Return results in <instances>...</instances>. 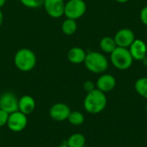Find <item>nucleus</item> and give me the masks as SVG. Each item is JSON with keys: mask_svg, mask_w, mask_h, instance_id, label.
Segmentation results:
<instances>
[{"mask_svg": "<svg viewBox=\"0 0 147 147\" xmlns=\"http://www.w3.org/2000/svg\"><path fill=\"white\" fill-rule=\"evenodd\" d=\"M107 103L106 94L96 88L86 94L83 102L84 110L91 115H97L102 112L107 107Z\"/></svg>", "mask_w": 147, "mask_h": 147, "instance_id": "f257e3e1", "label": "nucleus"}, {"mask_svg": "<svg viewBox=\"0 0 147 147\" xmlns=\"http://www.w3.org/2000/svg\"><path fill=\"white\" fill-rule=\"evenodd\" d=\"M37 63V58L34 51L22 47L18 49L14 55V64L16 67L23 72L32 71Z\"/></svg>", "mask_w": 147, "mask_h": 147, "instance_id": "f03ea898", "label": "nucleus"}, {"mask_svg": "<svg viewBox=\"0 0 147 147\" xmlns=\"http://www.w3.org/2000/svg\"><path fill=\"white\" fill-rule=\"evenodd\" d=\"M84 64L88 71L95 74L103 73L109 68L108 59L99 52L88 53Z\"/></svg>", "mask_w": 147, "mask_h": 147, "instance_id": "7ed1b4c3", "label": "nucleus"}, {"mask_svg": "<svg viewBox=\"0 0 147 147\" xmlns=\"http://www.w3.org/2000/svg\"><path fill=\"white\" fill-rule=\"evenodd\" d=\"M110 61L116 69L125 71L131 67L134 59L128 48L117 47L110 53Z\"/></svg>", "mask_w": 147, "mask_h": 147, "instance_id": "20e7f679", "label": "nucleus"}, {"mask_svg": "<svg viewBox=\"0 0 147 147\" xmlns=\"http://www.w3.org/2000/svg\"><path fill=\"white\" fill-rule=\"evenodd\" d=\"M87 5L84 0H68L65 4L64 15L66 18L78 20L86 12Z\"/></svg>", "mask_w": 147, "mask_h": 147, "instance_id": "39448f33", "label": "nucleus"}, {"mask_svg": "<svg viewBox=\"0 0 147 147\" xmlns=\"http://www.w3.org/2000/svg\"><path fill=\"white\" fill-rule=\"evenodd\" d=\"M28 115L20 112L19 110L9 114L7 121V127L13 133H20L23 131L28 125Z\"/></svg>", "mask_w": 147, "mask_h": 147, "instance_id": "423d86ee", "label": "nucleus"}, {"mask_svg": "<svg viewBox=\"0 0 147 147\" xmlns=\"http://www.w3.org/2000/svg\"><path fill=\"white\" fill-rule=\"evenodd\" d=\"M65 4L64 0H45L43 7L50 17L58 19L64 16Z\"/></svg>", "mask_w": 147, "mask_h": 147, "instance_id": "0eeeda50", "label": "nucleus"}, {"mask_svg": "<svg viewBox=\"0 0 147 147\" xmlns=\"http://www.w3.org/2000/svg\"><path fill=\"white\" fill-rule=\"evenodd\" d=\"M71 111V110L67 104L63 102H57L50 108L49 116L52 120L57 122H61L67 121Z\"/></svg>", "mask_w": 147, "mask_h": 147, "instance_id": "6e6552de", "label": "nucleus"}, {"mask_svg": "<svg viewBox=\"0 0 147 147\" xmlns=\"http://www.w3.org/2000/svg\"><path fill=\"white\" fill-rule=\"evenodd\" d=\"M0 109L9 114L18 110V98L11 91L3 92L0 96Z\"/></svg>", "mask_w": 147, "mask_h": 147, "instance_id": "1a4fd4ad", "label": "nucleus"}, {"mask_svg": "<svg viewBox=\"0 0 147 147\" xmlns=\"http://www.w3.org/2000/svg\"><path fill=\"white\" fill-rule=\"evenodd\" d=\"M114 39L115 40L117 47L127 48L132 45V43L134 41L136 38L133 30H131L130 28H125L120 29L115 34Z\"/></svg>", "mask_w": 147, "mask_h": 147, "instance_id": "9d476101", "label": "nucleus"}, {"mask_svg": "<svg viewBox=\"0 0 147 147\" xmlns=\"http://www.w3.org/2000/svg\"><path fill=\"white\" fill-rule=\"evenodd\" d=\"M116 85V79L111 74H102L101 75L96 82V88L103 93H108L113 90Z\"/></svg>", "mask_w": 147, "mask_h": 147, "instance_id": "9b49d317", "label": "nucleus"}, {"mask_svg": "<svg viewBox=\"0 0 147 147\" xmlns=\"http://www.w3.org/2000/svg\"><path fill=\"white\" fill-rule=\"evenodd\" d=\"M129 52L134 60H143L146 57L147 54L146 44L142 40L135 39L132 45L129 47Z\"/></svg>", "mask_w": 147, "mask_h": 147, "instance_id": "f8f14e48", "label": "nucleus"}, {"mask_svg": "<svg viewBox=\"0 0 147 147\" xmlns=\"http://www.w3.org/2000/svg\"><path fill=\"white\" fill-rule=\"evenodd\" d=\"M36 107L35 100L29 95H24L18 99V110L26 115L32 114Z\"/></svg>", "mask_w": 147, "mask_h": 147, "instance_id": "ddd939ff", "label": "nucleus"}, {"mask_svg": "<svg viewBox=\"0 0 147 147\" xmlns=\"http://www.w3.org/2000/svg\"><path fill=\"white\" fill-rule=\"evenodd\" d=\"M86 52L79 47H71L68 53H67V59L74 65H79L84 62V59L86 58Z\"/></svg>", "mask_w": 147, "mask_h": 147, "instance_id": "4468645a", "label": "nucleus"}, {"mask_svg": "<svg viewBox=\"0 0 147 147\" xmlns=\"http://www.w3.org/2000/svg\"><path fill=\"white\" fill-rule=\"evenodd\" d=\"M86 139L84 134L75 133L71 134L66 140L65 144L69 147H83L85 146Z\"/></svg>", "mask_w": 147, "mask_h": 147, "instance_id": "2eb2a0df", "label": "nucleus"}, {"mask_svg": "<svg viewBox=\"0 0 147 147\" xmlns=\"http://www.w3.org/2000/svg\"><path fill=\"white\" fill-rule=\"evenodd\" d=\"M78 29V23L76 20L66 18L61 24V30L65 35H72Z\"/></svg>", "mask_w": 147, "mask_h": 147, "instance_id": "dca6fc26", "label": "nucleus"}, {"mask_svg": "<svg viewBox=\"0 0 147 147\" xmlns=\"http://www.w3.org/2000/svg\"><path fill=\"white\" fill-rule=\"evenodd\" d=\"M100 48L102 51L107 53H111L116 47L117 45L114 38L110 36H105L100 40Z\"/></svg>", "mask_w": 147, "mask_h": 147, "instance_id": "f3484780", "label": "nucleus"}, {"mask_svg": "<svg viewBox=\"0 0 147 147\" xmlns=\"http://www.w3.org/2000/svg\"><path fill=\"white\" fill-rule=\"evenodd\" d=\"M134 89L140 96L147 100V77L137 79L134 84Z\"/></svg>", "mask_w": 147, "mask_h": 147, "instance_id": "a211bd4d", "label": "nucleus"}, {"mask_svg": "<svg viewBox=\"0 0 147 147\" xmlns=\"http://www.w3.org/2000/svg\"><path fill=\"white\" fill-rule=\"evenodd\" d=\"M84 119H85L84 115L82 112L74 110V111H71L67 121H69L70 124L73 126H80L84 122Z\"/></svg>", "mask_w": 147, "mask_h": 147, "instance_id": "6ab92c4d", "label": "nucleus"}, {"mask_svg": "<svg viewBox=\"0 0 147 147\" xmlns=\"http://www.w3.org/2000/svg\"><path fill=\"white\" fill-rule=\"evenodd\" d=\"M45 0H20L21 3L28 9H37L43 5Z\"/></svg>", "mask_w": 147, "mask_h": 147, "instance_id": "aec40b11", "label": "nucleus"}, {"mask_svg": "<svg viewBox=\"0 0 147 147\" xmlns=\"http://www.w3.org/2000/svg\"><path fill=\"white\" fill-rule=\"evenodd\" d=\"M9 118V113L0 109V128L6 126Z\"/></svg>", "mask_w": 147, "mask_h": 147, "instance_id": "412c9836", "label": "nucleus"}, {"mask_svg": "<svg viewBox=\"0 0 147 147\" xmlns=\"http://www.w3.org/2000/svg\"><path fill=\"white\" fill-rule=\"evenodd\" d=\"M83 87H84V90L88 93V92L92 91L93 90L96 89V84L91 80H87L84 83Z\"/></svg>", "mask_w": 147, "mask_h": 147, "instance_id": "4be33fe9", "label": "nucleus"}, {"mask_svg": "<svg viewBox=\"0 0 147 147\" xmlns=\"http://www.w3.org/2000/svg\"><path fill=\"white\" fill-rule=\"evenodd\" d=\"M140 16V21H141V22H142L144 25L147 26V6H145V7L141 9Z\"/></svg>", "mask_w": 147, "mask_h": 147, "instance_id": "5701e85b", "label": "nucleus"}, {"mask_svg": "<svg viewBox=\"0 0 147 147\" xmlns=\"http://www.w3.org/2000/svg\"><path fill=\"white\" fill-rule=\"evenodd\" d=\"M3 14L2 9H0V28H1V26H2V24H3Z\"/></svg>", "mask_w": 147, "mask_h": 147, "instance_id": "b1692460", "label": "nucleus"}, {"mask_svg": "<svg viewBox=\"0 0 147 147\" xmlns=\"http://www.w3.org/2000/svg\"><path fill=\"white\" fill-rule=\"evenodd\" d=\"M6 3V0H0V9L3 7Z\"/></svg>", "mask_w": 147, "mask_h": 147, "instance_id": "393cba45", "label": "nucleus"}, {"mask_svg": "<svg viewBox=\"0 0 147 147\" xmlns=\"http://www.w3.org/2000/svg\"><path fill=\"white\" fill-rule=\"evenodd\" d=\"M115 1H116V2H118V3H124L128 2L129 0H115Z\"/></svg>", "mask_w": 147, "mask_h": 147, "instance_id": "a878e982", "label": "nucleus"}, {"mask_svg": "<svg viewBox=\"0 0 147 147\" xmlns=\"http://www.w3.org/2000/svg\"><path fill=\"white\" fill-rule=\"evenodd\" d=\"M57 147H69L65 143H64V144H61V145H59V146H58Z\"/></svg>", "mask_w": 147, "mask_h": 147, "instance_id": "bb28decb", "label": "nucleus"}, {"mask_svg": "<svg viewBox=\"0 0 147 147\" xmlns=\"http://www.w3.org/2000/svg\"><path fill=\"white\" fill-rule=\"evenodd\" d=\"M146 114H147V102H146Z\"/></svg>", "mask_w": 147, "mask_h": 147, "instance_id": "cd10ccee", "label": "nucleus"}, {"mask_svg": "<svg viewBox=\"0 0 147 147\" xmlns=\"http://www.w3.org/2000/svg\"><path fill=\"white\" fill-rule=\"evenodd\" d=\"M83 147H87V146H83Z\"/></svg>", "mask_w": 147, "mask_h": 147, "instance_id": "c85d7f7f", "label": "nucleus"}]
</instances>
